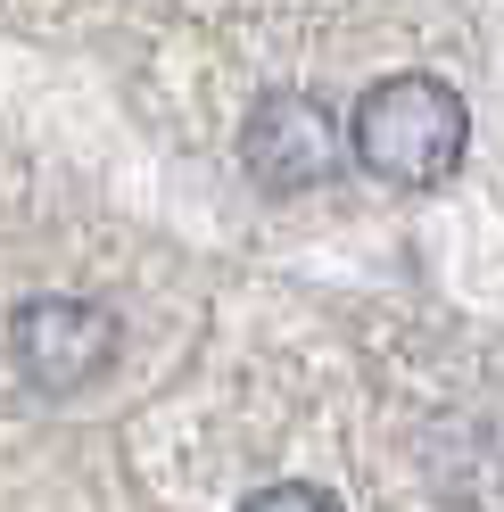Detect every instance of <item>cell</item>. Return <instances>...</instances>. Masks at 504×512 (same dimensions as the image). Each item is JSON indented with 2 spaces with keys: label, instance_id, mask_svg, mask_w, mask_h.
Instances as JSON below:
<instances>
[{
  "label": "cell",
  "instance_id": "cell-3",
  "mask_svg": "<svg viewBox=\"0 0 504 512\" xmlns=\"http://www.w3.org/2000/svg\"><path fill=\"white\" fill-rule=\"evenodd\" d=\"M116 347H124L116 314L91 298H25L9 314V356L42 397H83L116 364Z\"/></svg>",
  "mask_w": 504,
  "mask_h": 512
},
{
  "label": "cell",
  "instance_id": "cell-4",
  "mask_svg": "<svg viewBox=\"0 0 504 512\" xmlns=\"http://www.w3.org/2000/svg\"><path fill=\"white\" fill-rule=\"evenodd\" d=\"M240 512H348L331 488H314V479H273V488H257Z\"/></svg>",
  "mask_w": 504,
  "mask_h": 512
},
{
  "label": "cell",
  "instance_id": "cell-1",
  "mask_svg": "<svg viewBox=\"0 0 504 512\" xmlns=\"http://www.w3.org/2000/svg\"><path fill=\"white\" fill-rule=\"evenodd\" d=\"M471 108L447 75H381L348 116V157L389 190H438L463 174Z\"/></svg>",
  "mask_w": 504,
  "mask_h": 512
},
{
  "label": "cell",
  "instance_id": "cell-2",
  "mask_svg": "<svg viewBox=\"0 0 504 512\" xmlns=\"http://www.w3.org/2000/svg\"><path fill=\"white\" fill-rule=\"evenodd\" d=\"M240 166H248L257 190L298 199V190H323L348 166V133H339V116L314 91H265L240 124Z\"/></svg>",
  "mask_w": 504,
  "mask_h": 512
}]
</instances>
